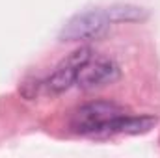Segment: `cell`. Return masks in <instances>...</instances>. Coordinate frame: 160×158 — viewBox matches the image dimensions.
<instances>
[{"label": "cell", "mask_w": 160, "mask_h": 158, "mask_svg": "<svg viewBox=\"0 0 160 158\" xmlns=\"http://www.w3.org/2000/svg\"><path fill=\"white\" fill-rule=\"evenodd\" d=\"M157 123L158 119L153 116H130L125 112L106 125L104 134H130V136L145 134L151 128H155Z\"/></svg>", "instance_id": "5"}, {"label": "cell", "mask_w": 160, "mask_h": 158, "mask_svg": "<svg viewBox=\"0 0 160 158\" xmlns=\"http://www.w3.org/2000/svg\"><path fill=\"white\" fill-rule=\"evenodd\" d=\"M106 13L114 22H142L149 17L147 9L140 7V6H134V4H116V6H110L106 7Z\"/></svg>", "instance_id": "6"}, {"label": "cell", "mask_w": 160, "mask_h": 158, "mask_svg": "<svg viewBox=\"0 0 160 158\" xmlns=\"http://www.w3.org/2000/svg\"><path fill=\"white\" fill-rule=\"evenodd\" d=\"M112 24L106 7L104 9H88L73 15L60 30L58 39L63 43H75V41H86L102 36L108 26Z\"/></svg>", "instance_id": "2"}, {"label": "cell", "mask_w": 160, "mask_h": 158, "mask_svg": "<svg viewBox=\"0 0 160 158\" xmlns=\"http://www.w3.org/2000/svg\"><path fill=\"white\" fill-rule=\"evenodd\" d=\"M125 112H127L125 106L118 102L93 101L77 108L71 116L69 125H71V130L80 136H97V134H104L106 125Z\"/></svg>", "instance_id": "1"}, {"label": "cell", "mask_w": 160, "mask_h": 158, "mask_svg": "<svg viewBox=\"0 0 160 158\" xmlns=\"http://www.w3.org/2000/svg\"><path fill=\"white\" fill-rule=\"evenodd\" d=\"M121 77L119 65L110 58H97L95 54L80 67L75 86L80 89H95L102 86H110Z\"/></svg>", "instance_id": "4"}, {"label": "cell", "mask_w": 160, "mask_h": 158, "mask_svg": "<svg viewBox=\"0 0 160 158\" xmlns=\"http://www.w3.org/2000/svg\"><path fill=\"white\" fill-rule=\"evenodd\" d=\"M93 56V50L89 47H80L77 50H73L65 60H62L58 63V67L52 71V75L45 80V87L48 93L52 95H60L67 89H71L77 82L80 67Z\"/></svg>", "instance_id": "3"}]
</instances>
